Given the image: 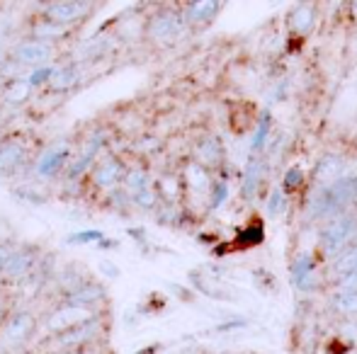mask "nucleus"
<instances>
[{
    "mask_svg": "<svg viewBox=\"0 0 357 354\" xmlns=\"http://www.w3.org/2000/svg\"><path fill=\"white\" fill-rule=\"evenodd\" d=\"M129 189H132L137 197L149 189V184H146V175H144L142 170H132V172H129Z\"/></svg>",
    "mask_w": 357,
    "mask_h": 354,
    "instance_id": "23",
    "label": "nucleus"
},
{
    "mask_svg": "<svg viewBox=\"0 0 357 354\" xmlns=\"http://www.w3.org/2000/svg\"><path fill=\"white\" fill-rule=\"evenodd\" d=\"M260 175H263V163L260 161H250L248 168H245V177H243V197L250 199L255 194V189H258L260 184Z\"/></svg>",
    "mask_w": 357,
    "mask_h": 354,
    "instance_id": "17",
    "label": "nucleus"
},
{
    "mask_svg": "<svg viewBox=\"0 0 357 354\" xmlns=\"http://www.w3.org/2000/svg\"><path fill=\"white\" fill-rule=\"evenodd\" d=\"M229 199V184L226 182H216L212 187V209H219L221 204Z\"/></svg>",
    "mask_w": 357,
    "mask_h": 354,
    "instance_id": "25",
    "label": "nucleus"
},
{
    "mask_svg": "<svg viewBox=\"0 0 357 354\" xmlns=\"http://www.w3.org/2000/svg\"><path fill=\"white\" fill-rule=\"evenodd\" d=\"M27 262H29V260H27L24 255H13V257L8 260V269H10L13 274H20L22 269H27V267H29Z\"/></svg>",
    "mask_w": 357,
    "mask_h": 354,
    "instance_id": "28",
    "label": "nucleus"
},
{
    "mask_svg": "<svg viewBox=\"0 0 357 354\" xmlns=\"http://www.w3.org/2000/svg\"><path fill=\"white\" fill-rule=\"evenodd\" d=\"M265 241V228L260 221H253L245 231L238 233V238H236V246L238 248H253V246H260V243Z\"/></svg>",
    "mask_w": 357,
    "mask_h": 354,
    "instance_id": "15",
    "label": "nucleus"
},
{
    "mask_svg": "<svg viewBox=\"0 0 357 354\" xmlns=\"http://www.w3.org/2000/svg\"><path fill=\"white\" fill-rule=\"evenodd\" d=\"M49 56V47L42 42H29V44H22L17 47V58L22 63H39Z\"/></svg>",
    "mask_w": 357,
    "mask_h": 354,
    "instance_id": "12",
    "label": "nucleus"
},
{
    "mask_svg": "<svg viewBox=\"0 0 357 354\" xmlns=\"http://www.w3.org/2000/svg\"><path fill=\"white\" fill-rule=\"evenodd\" d=\"M340 289H343V291H357V269L345 274V277H340Z\"/></svg>",
    "mask_w": 357,
    "mask_h": 354,
    "instance_id": "29",
    "label": "nucleus"
},
{
    "mask_svg": "<svg viewBox=\"0 0 357 354\" xmlns=\"http://www.w3.org/2000/svg\"><path fill=\"white\" fill-rule=\"evenodd\" d=\"M24 161V148L17 143H3L0 146V172H10L20 168Z\"/></svg>",
    "mask_w": 357,
    "mask_h": 354,
    "instance_id": "8",
    "label": "nucleus"
},
{
    "mask_svg": "<svg viewBox=\"0 0 357 354\" xmlns=\"http://www.w3.org/2000/svg\"><path fill=\"white\" fill-rule=\"evenodd\" d=\"M68 153H71V151H68L66 146L49 148V151L42 156V161H39V175H44V177L56 175V172L63 168V163H66Z\"/></svg>",
    "mask_w": 357,
    "mask_h": 354,
    "instance_id": "6",
    "label": "nucleus"
},
{
    "mask_svg": "<svg viewBox=\"0 0 357 354\" xmlns=\"http://www.w3.org/2000/svg\"><path fill=\"white\" fill-rule=\"evenodd\" d=\"M331 308L343 316H357V291H338L331 298Z\"/></svg>",
    "mask_w": 357,
    "mask_h": 354,
    "instance_id": "13",
    "label": "nucleus"
},
{
    "mask_svg": "<svg viewBox=\"0 0 357 354\" xmlns=\"http://www.w3.org/2000/svg\"><path fill=\"white\" fill-rule=\"evenodd\" d=\"M316 22V8L309 3H299L289 13V27L299 34H309Z\"/></svg>",
    "mask_w": 357,
    "mask_h": 354,
    "instance_id": "5",
    "label": "nucleus"
},
{
    "mask_svg": "<svg viewBox=\"0 0 357 354\" xmlns=\"http://www.w3.org/2000/svg\"><path fill=\"white\" fill-rule=\"evenodd\" d=\"M197 153H199V158H202L204 163H216V161H221V141L219 138H204L202 143H199V148H197Z\"/></svg>",
    "mask_w": 357,
    "mask_h": 354,
    "instance_id": "18",
    "label": "nucleus"
},
{
    "mask_svg": "<svg viewBox=\"0 0 357 354\" xmlns=\"http://www.w3.org/2000/svg\"><path fill=\"white\" fill-rule=\"evenodd\" d=\"M287 209V197H284V189L282 187H275L273 192H270V199H268V214L273 218L282 216Z\"/></svg>",
    "mask_w": 357,
    "mask_h": 354,
    "instance_id": "19",
    "label": "nucleus"
},
{
    "mask_svg": "<svg viewBox=\"0 0 357 354\" xmlns=\"http://www.w3.org/2000/svg\"><path fill=\"white\" fill-rule=\"evenodd\" d=\"M149 29L155 39H173L183 32V17L178 13H160L151 19Z\"/></svg>",
    "mask_w": 357,
    "mask_h": 354,
    "instance_id": "4",
    "label": "nucleus"
},
{
    "mask_svg": "<svg viewBox=\"0 0 357 354\" xmlns=\"http://www.w3.org/2000/svg\"><path fill=\"white\" fill-rule=\"evenodd\" d=\"M75 81V68H66V71H59L56 76H54V86L56 88H66L68 83Z\"/></svg>",
    "mask_w": 357,
    "mask_h": 354,
    "instance_id": "27",
    "label": "nucleus"
},
{
    "mask_svg": "<svg viewBox=\"0 0 357 354\" xmlns=\"http://www.w3.org/2000/svg\"><path fill=\"white\" fill-rule=\"evenodd\" d=\"M54 76H56L54 68H39V71H34L32 76H29V83H32V86H42V83H47L49 78H54Z\"/></svg>",
    "mask_w": 357,
    "mask_h": 354,
    "instance_id": "26",
    "label": "nucleus"
},
{
    "mask_svg": "<svg viewBox=\"0 0 357 354\" xmlns=\"http://www.w3.org/2000/svg\"><path fill=\"white\" fill-rule=\"evenodd\" d=\"M357 202V175H343L314 192L309 202L311 218H338L343 209Z\"/></svg>",
    "mask_w": 357,
    "mask_h": 354,
    "instance_id": "1",
    "label": "nucleus"
},
{
    "mask_svg": "<svg viewBox=\"0 0 357 354\" xmlns=\"http://www.w3.org/2000/svg\"><path fill=\"white\" fill-rule=\"evenodd\" d=\"M98 296H102V289L85 287V289H80L78 293H73L71 306H83V303H90V301H93V298H98Z\"/></svg>",
    "mask_w": 357,
    "mask_h": 354,
    "instance_id": "21",
    "label": "nucleus"
},
{
    "mask_svg": "<svg viewBox=\"0 0 357 354\" xmlns=\"http://www.w3.org/2000/svg\"><path fill=\"white\" fill-rule=\"evenodd\" d=\"M301 182H304V170H301L299 166H291L289 170L284 172V182H282V187H284V189H296Z\"/></svg>",
    "mask_w": 357,
    "mask_h": 354,
    "instance_id": "22",
    "label": "nucleus"
},
{
    "mask_svg": "<svg viewBox=\"0 0 357 354\" xmlns=\"http://www.w3.org/2000/svg\"><path fill=\"white\" fill-rule=\"evenodd\" d=\"M221 10V3H209V0H202V3H190L185 17L190 22H209L212 17H216V13Z\"/></svg>",
    "mask_w": 357,
    "mask_h": 354,
    "instance_id": "9",
    "label": "nucleus"
},
{
    "mask_svg": "<svg viewBox=\"0 0 357 354\" xmlns=\"http://www.w3.org/2000/svg\"><path fill=\"white\" fill-rule=\"evenodd\" d=\"M95 241L102 243V233L100 231H80L68 236V243H75V246H80V243H95Z\"/></svg>",
    "mask_w": 357,
    "mask_h": 354,
    "instance_id": "24",
    "label": "nucleus"
},
{
    "mask_svg": "<svg viewBox=\"0 0 357 354\" xmlns=\"http://www.w3.org/2000/svg\"><path fill=\"white\" fill-rule=\"evenodd\" d=\"M158 352V345H151V347H144L142 352H137V354H155Z\"/></svg>",
    "mask_w": 357,
    "mask_h": 354,
    "instance_id": "30",
    "label": "nucleus"
},
{
    "mask_svg": "<svg viewBox=\"0 0 357 354\" xmlns=\"http://www.w3.org/2000/svg\"><path fill=\"white\" fill-rule=\"evenodd\" d=\"M117 177H119V166H117V163H107V166H102L98 172H95V182H98L100 187H109V184H112Z\"/></svg>",
    "mask_w": 357,
    "mask_h": 354,
    "instance_id": "20",
    "label": "nucleus"
},
{
    "mask_svg": "<svg viewBox=\"0 0 357 354\" xmlns=\"http://www.w3.org/2000/svg\"><path fill=\"white\" fill-rule=\"evenodd\" d=\"M32 316L29 313H20V316H15L13 321H10L8 330H5V345H17V342H22L24 337L29 335V330H32Z\"/></svg>",
    "mask_w": 357,
    "mask_h": 354,
    "instance_id": "7",
    "label": "nucleus"
},
{
    "mask_svg": "<svg viewBox=\"0 0 357 354\" xmlns=\"http://www.w3.org/2000/svg\"><path fill=\"white\" fill-rule=\"evenodd\" d=\"M333 274L335 277H345V274L355 272L357 269V246H350L348 250H343L333 262Z\"/></svg>",
    "mask_w": 357,
    "mask_h": 354,
    "instance_id": "14",
    "label": "nucleus"
},
{
    "mask_svg": "<svg viewBox=\"0 0 357 354\" xmlns=\"http://www.w3.org/2000/svg\"><path fill=\"white\" fill-rule=\"evenodd\" d=\"M314 269H316L314 257H311L309 252L296 255L294 262H291V284H294V289H299V291H311V289L316 287Z\"/></svg>",
    "mask_w": 357,
    "mask_h": 354,
    "instance_id": "3",
    "label": "nucleus"
},
{
    "mask_svg": "<svg viewBox=\"0 0 357 354\" xmlns=\"http://www.w3.org/2000/svg\"><path fill=\"white\" fill-rule=\"evenodd\" d=\"M357 233V218L353 216H338L321 231V246L326 252H338L348 246Z\"/></svg>",
    "mask_w": 357,
    "mask_h": 354,
    "instance_id": "2",
    "label": "nucleus"
},
{
    "mask_svg": "<svg viewBox=\"0 0 357 354\" xmlns=\"http://www.w3.org/2000/svg\"><path fill=\"white\" fill-rule=\"evenodd\" d=\"M350 8H353V15H357V3H353Z\"/></svg>",
    "mask_w": 357,
    "mask_h": 354,
    "instance_id": "31",
    "label": "nucleus"
},
{
    "mask_svg": "<svg viewBox=\"0 0 357 354\" xmlns=\"http://www.w3.org/2000/svg\"><path fill=\"white\" fill-rule=\"evenodd\" d=\"M340 172H343V161H340L338 156H324L319 161V166H316L314 177L316 179H331V182H335L338 177H343Z\"/></svg>",
    "mask_w": 357,
    "mask_h": 354,
    "instance_id": "10",
    "label": "nucleus"
},
{
    "mask_svg": "<svg viewBox=\"0 0 357 354\" xmlns=\"http://www.w3.org/2000/svg\"><path fill=\"white\" fill-rule=\"evenodd\" d=\"M270 124H273V114H270V109H263V112H260V119H258V129H255L253 143H250L253 153H260L265 148V141H268V134H270Z\"/></svg>",
    "mask_w": 357,
    "mask_h": 354,
    "instance_id": "16",
    "label": "nucleus"
},
{
    "mask_svg": "<svg viewBox=\"0 0 357 354\" xmlns=\"http://www.w3.org/2000/svg\"><path fill=\"white\" fill-rule=\"evenodd\" d=\"M83 10H88L85 3H54L52 8H49V17L59 19V22H68V19L83 15Z\"/></svg>",
    "mask_w": 357,
    "mask_h": 354,
    "instance_id": "11",
    "label": "nucleus"
}]
</instances>
